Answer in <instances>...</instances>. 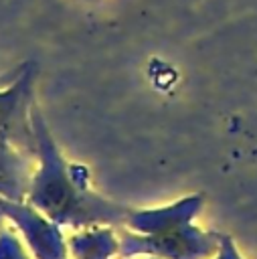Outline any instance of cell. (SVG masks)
<instances>
[{
	"label": "cell",
	"instance_id": "1",
	"mask_svg": "<svg viewBox=\"0 0 257 259\" xmlns=\"http://www.w3.org/2000/svg\"><path fill=\"white\" fill-rule=\"evenodd\" d=\"M30 115L36 138L38 168L32 176L26 202L59 227L67 225L79 229L93 225H123L130 208L91 192L87 188V168L69 164L63 158L38 105L32 103Z\"/></svg>",
	"mask_w": 257,
	"mask_h": 259
},
{
	"label": "cell",
	"instance_id": "2",
	"mask_svg": "<svg viewBox=\"0 0 257 259\" xmlns=\"http://www.w3.org/2000/svg\"><path fill=\"white\" fill-rule=\"evenodd\" d=\"M202 208V196H186L164 208L130 210L119 233V257L152 255L158 259H208L219 253L221 233L200 231L192 219Z\"/></svg>",
	"mask_w": 257,
	"mask_h": 259
},
{
	"label": "cell",
	"instance_id": "3",
	"mask_svg": "<svg viewBox=\"0 0 257 259\" xmlns=\"http://www.w3.org/2000/svg\"><path fill=\"white\" fill-rule=\"evenodd\" d=\"M34 77V63H26L8 87H0V140L10 142L32 158H36V138L30 115Z\"/></svg>",
	"mask_w": 257,
	"mask_h": 259
},
{
	"label": "cell",
	"instance_id": "4",
	"mask_svg": "<svg viewBox=\"0 0 257 259\" xmlns=\"http://www.w3.org/2000/svg\"><path fill=\"white\" fill-rule=\"evenodd\" d=\"M0 212L8 217L24 235L36 259H67V245L61 227L28 202L0 198Z\"/></svg>",
	"mask_w": 257,
	"mask_h": 259
},
{
	"label": "cell",
	"instance_id": "5",
	"mask_svg": "<svg viewBox=\"0 0 257 259\" xmlns=\"http://www.w3.org/2000/svg\"><path fill=\"white\" fill-rule=\"evenodd\" d=\"M30 158L10 142L0 140V198L24 202L32 184Z\"/></svg>",
	"mask_w": 257,
	"mask_h": 259
},
{
	"label": "cell",
	"instance_id": "6",
	"mask_svg": "<svg viewBox=\"0 0 257 259\" xmlns=\"http://www.w3.org/2000/svg\"><path fill=\"white\" fill-rule=\"evenodd\" d=\"M69 249L75 259H111L119 253V241L111 229H91L73 235Z\"/></svg>",
	"mask_w": 257,
	"mask_h": 259
},
{
	"label": "cell",
	"instance_id": "7",
	"mask_svg": "<svg viewBox=\"0 0 257 259\" xmlns=\"http://www.w3.org/2000/svg\"><path fill=\"white\" fill-rule=\"evenodd\" d=\"M0 259H30L12 229H0Z\"/></svg>",
	"mask_w": 257,
	"mask_h": 259
},
{
	"label": "cell",
	"instance_id": "8",
	"mask_svg": "<svg viewBox=\"0 0 257 259\" xmlns=\"http://www.w3.org/2000/svg\"><path fill=\"white\" fill-rule=\"evenodd\" d=\"M217 259H241V255H239V251H237V247H235V243L229 235L221 233V245H219Z\"/></svg>",
	"mask_w": 257,
	"mask_h": 259
},
{
	"label": "cell",
	"instance_id": "9",
	"mask_svg": "<svg viewBox=\"0 0 257 259\" xmlns=\"http://www.w3.org/2000/svg\"><path fill=\"white\" fill-rule=\"evenodd\" d=\"M20 71H22V67H18V71H14V73H10V75H6V73H4V75L0 77V87H4V85L10 81V79H16V77L20 75Z\"/></svg>",
	"mask_w": 257,
	"mask_h": 259
},
{
	"label": "cell",
	"instance_id": "10",
	"mask_svg": "<svg viewBox=\"0 0 257 259\" xmlns=\"http://www.w3.org/2000/svg\"><path fill=\"white\" fill-rule=\"evenodd\" d=\"M2 217H4V214H2V212H0V221H2Z\"/></svg>",
	"mask_w": 257,
	"mask_h": 259
},
{
	"label": "cell",
	"instance_id": "11",
	"mask_svg": "<svg viewBox=\"0 0 257 259\" xmlns=\"http://www.w3.org/2000/svg\"><path fill=\"white\" fill-rule=\"evenodd\" d=\"M152 259H158V257H152Z\"/></svg>",
	"mask_w": 257,
	"mask_h": 259
}]
</instances>
